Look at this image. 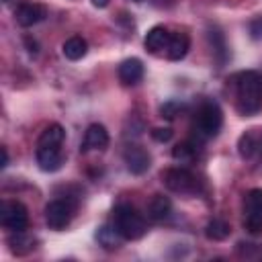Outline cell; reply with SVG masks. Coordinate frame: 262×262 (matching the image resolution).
Instances as JSON below:
<instances>
[{
	"label": "cell",
	"instance_id": "obj_7",
	"mask_svg": "<svg viewBox=\"0 0 262 262\" xmlns=\"http://www.w3.org/2000/svg\"><path fill=\"white\" fill-rule=\"evenodd\" d=\"M0 223L8 231H25L29 225V211L18 201H4L0 207Z\"/></svg>",
	"mask_w": 262,
	"mask_h": 262
},
{
	"label": "cell",
	"instance_id": "obj_11",
	"mask_svg": "<svg viewBox=\"0 0 262 262\" xmlns=\"http://www.w3.org/2000/svg\"><path fill=\"white\" fill-rule=\"evenodd\" d=\"M37 164L43 172H55L63 164V154L61 147H37Z\"/></svg>",
	"mask_w": 262,
	"mask_h": 262
},
{
	"label": "cell",
	"instance_id": "obj_23",
	"mask_svg": "<svg viewBox=\"0 0 262 262\" xmlns=\"http://www.w3.org/2000/svg\"><path fill=\"white\" fill-rule=\"evenodd\" d=\"M8 244L14 254H27L33 248V237H29L25 231H14V235L8 239Z\"/></svg>",
	"mask_w": 262,
	"mask_h": 262
},
{
	"label": "cell",
	"instance_id": "obj_15",
	"mask_svg": "<svg viewBox=\"0 0 262 262\" xmlns=\"http://www.w3.org/2000/svg\"><path fill=\"white\" fill-rule=\"evenodd\" d=\"M63 139H66L63 127L59 123H53V125L43 129V133L37 139V147H61Z\"/></svg>",
	"mask_w": 262,
	"mask_h": 262
},
{
	"label": "cell",
	"instance_id": "obj_21",
	"mask_svg": "<svg viewBox=\"0 0 262 262\" xmlns=\"http://www.w3.org/2000/svg\"><path fill=\"white\" fill-rule=\"evenodd\" d=\"M256 147H260V141H256V137H254L252 131H246V133L239 137V141H237V151H239V156H242L244 160H250V158L254 156Z\"/></svg>",
	"mask_w": 262,
	"mask_h": 262
},
{
	"label": "cell",
	"instance_id": "obj_32",
	"mask_svg": "<svg viewBox=\"0 0 262 262\" xmlns=\"http://www.w3.org/2000/svg\"><path fill=\"white\" fill-rule=\"evenodd\" d=\"M133 2H141V0H133Z\"/></svg>",
	"mask_w": 262,
	"mask_h": 262
},
{
	"label": "cell",
	"instance_id": "obj_9",
	"mask_svg": "<svg viewBox=\"0 0 262 262\" xmlns=\"http://www.w3.org/2000/svg\"><path fill=\"white\" fill-rule=\"evenodd\" d=\"M170 37H172V33H170L166 27L156 25V27H151V29L147 31V35H145V39H143V45H145V49H147L149 53L156 55V53L168 49Z\"/></svg>",
	"mask_w": 262,
	"mask_h": 262
},
{
	"label": "cell",
	"instance_id": "obj_28",
	"mask_svg": "<svg viewBox=\"0 0 262 262\" xmlns=\"http://www.w3.org/2000/svg\"><path fill=\"white\" fill-rule=\"evenodd\" d=\"M25 43H27V47H29V53H37V41H31V37H27L25 39Z\"/></svg>",
	"mask_w": 262,
	"mask_h": 262
},
{
	"label": "cell",
	"instance_id": "obj_1",
	"mask_svg": "<svg viewBox=\"0 0 262 262\" xmlns=\"http://www.w3.org/2000/svg\"><path fill=\"white\" fill-rule=\"evenodd\" d=\"M233 88H235V108L252 117L258 111H262V74L248 70L233 76Z\"/></svg>",
	"mask_w": 262,
	"mask_h": 262
},
{
	"label": "cell",
	"instance_id": "obj_3",
	"mask_svg": "<svg viewBox=\"0 0 262 262\" xmlns=\"http://www.w3.org/2000/svg\"><path fill=\"white\" fill-rule=\"evenodd\" d=\"M223 125V113L215 100H207L201 104L196 119H194V133L201 139H211L219 133Z\"/></svg>",
	"mask_w": 262,
	"mask_h": 262
},
{
	"label": "cell",
	"instance_id": "obj_20",
	"mask_svg": "<svg viewBox=\"0 0 262 262\" xmlns=\"http://www.w3.org/2000/svg\"><path fill=\"white\" fill-rule=\"evenodd\" d=\"M229 233H231V227H229V223L223 221V219H211V221L207 223V227H205V235H207L209 239H213V242H221V239H225Z\"/></svg>",
	"mask_w": 262,
	"mask_h": 262
},
{
	"label": "cell",
	"instance_id": "obj_17",
	"mask_svg": "<svg viewBox=\"0 0 262 262\" xmlns=\"http://www.w3.org/2000/svg\"><path fill=\"white\" fill-rule=\"evenodd\" d=\"M188 47H190V39H188L186 33H172L166 53H168V57L172 61H180L188 53Z\"/></svg>",
	"mask_w": 262,
	"mask_h": 262
},
{
	"label": "cell",
	"instance_id": "obj_6",
	"mask_svg": "<svg viewBox=\"0 0 262 262\" xmlns=\"http://www.w3.org/2000/svg\"><path fill=\"white\" fill-rule=\"evenodd\" d=\"M244 227L250 233H262V188L248 190L244 199Z\"/></svg>",
	"mask_w": 262,
	"mask_h": 262
},
{
	"label": "cell",
	"instance_id": "obj_31",
	"mask_svg": "<svg viewBox=\"0 0 262 262\" xmlns=\"http://www.w3.org/2000/svg\"><path fill=\"white\" fill-rule=\"evenodd\" d=\"M258 149H260V154H262V139H260V147H258Z\"/></svg>",
	"mask_w": 262,
	"mask_h": 262
},
{
	"label": "cell",
	"instance_id": "obj_24",
	"mask_svg": "<svg viewBox=\"0 0 262 262\" xmlns=\"http://www.w3.org/2000/svg\"><path fill=\"white\" fill-rule=\"evenodd\" d=\"M184 111V104L180 102V100H168V102H164L162 106H160V117H164V119H174L176 115H180Z\"/></svg>",
	"mask_w": 262,
	"mask_h": 262
},
{
	"label": "cell",
	"instance_id": "obj_26",
	"mask_svg": "<svg viewBox=\"0 0 262 262\" xmlns=\"http://www.w3.org/2000/svg\"><path fill=\"white\" fill-rule=\"evenodd\" d=\"M151 137L160 143H166L172 139V129L170 127H156V129H151Z\"/></svg>",
	"mask_w": 262,
	"mask_h": 262
},
{
	"label": "cell",
	"instance_id": "obj_19",
	"mask_svg": "<svg viewBox=\"0 0 262 262\" xmlns=\"http://www.w3.org/2000/svg\"><path fill=\"white\" fill-rule=\"evenodd\" d=\"M86 51H88V43H86V39H82L80 35L70 37V39L61 45V53H63L68 59H72V61L82 59V57L86 55Z\"/></svg>",
	"mask_w": 262,
	"mask_h": 262
},
{
	"label": "cell",
	"instance_id": "obj_8",
	"mask_svg": "<svg viewBox=\"0 0 262 262\" xmlns=\"http://www.w3.org/2000/svg\"><path fill=\"white\" fill-rule=\"evenodd\" d=\"M123 160H125L127 170L131 174H137V176L147 172L151 166V158L141 145H127V149L123 151Z\"/></svg>",
	"mask_w": 262,
	"mask_h": 262
},
{
	"label": "cell",
	"instance_id": "obj_2",
	"mask_svg": "<svg viewBox=\"0 0 262 262\" xmlns=\"http://www.w3.org/2000/svg\"><path fill=\"white\" fill-rule=\"evenodd\" d=\"M113 225L117 227V231L125 239H139L147 231L143 215L137 213V209L127 205V203H121V205L115 207V211H113Z\"/></svg>",
	"mask_w": 262,
	"mask_h": 262
},
{
	"label": "cell",
	"instance_id": "obj_12",
	"mask_svg": "<svg viewBox=\"0 0 262 262\" xmlns=\"http://www.w3.org/2000/svg\"><path fill=\"white\" fill-rule=\"evenodd\" d=\"M207 39H209L213 57H215L217 66L221 68V66L229 59V49H227V43H225V35H223L217 27H209V29H207Z\"/></svg>",
	"mask_w": 262,
	"mask_h": 262
},
{
	"label": "cell",
	"instance_id": "obj_29",
	"mask_svg": "<svg viewBox=\"0 0 262 262\" xmlns=\"http://www.w3.org/2000/svg\"><path fill=\"white\" fill-rule=\"evenodd\" d=\"M92 4L96 8H104V6H108V0H92Z\"/></svg>",
	"mask_w": 262,
	"mask_h": 262
},
{
	"label": "cell",
	"instance_id": "obj_25",
	"mask_svg": "<svg viewBox=\"0 0 262 262\" xmlns=\"http://www.w3.org/2000/svg\"><path fill=\"white\" fill-rule=\"evenodd\" d=\"M248 33L254 41H262V16H256L248 25Z\"/></svg>",
	"mask_w": 262,
	"mask_h": 262
},
{
	"label": "cell",
	"instance_id": "obj_16",
	"mask_svg": "<svg viewBox=\"0 0 262 262\" xmlns=\"http://www.w3.org/2000/svg\"><path fill=\"white\" fill-rule=\"evenodd\" d=\"M123 235L117 231V227L115 225H100L98 229H96V242H98V246H102L104 250H117L121 244H123Z\"/></svg>",
	"mask_w": 262,
	"mask_h": 262
},
{
	"label": "cell",
	"instance_id": "obj_10",
	"mask_svg": "<svg viewBox=\"0 0 262 262\" xmlns=\"http://www.w3.org/2000/svg\"><path fill=\"white\" fill-rule=\"evenodd\" d=\"M45 8L41 4H35V2H27V4H20L14 12V18L20 27H33L37 23H41L45 18Z\"/></svg>",
	"mask_w": 262,
	"mask_h": 262
},
{
	"label": "cell",
	"instance_id": "obj_30",
	"mask_svg": "<svg viewBox=\"0 0 262 262\" xmlns=\"http://www.w3.org/2000/svg\"><path fill=\"white\" fill-rule=\"evenodd\" d=\"M8 164V151H6V147H2V168Z\"/></svg>",
	"mask_w": 262,
	"mask_h": 262
},
{
	"label": "cell",
	"instance_id": "obj_4",
	"mask_svg": "<svg viewBox=\"0 0 262 262\" xmlns=\"http://www.w3.org/2000/svg\"><path fill=\"white\" fill-rule=\"evenodd\" d=\"M76 205L70 199H53L45 207V223L53 231H61L70 225Z\"/></svg>",
	"mask_w": 262,
	"mask_h": 262
},
{
	"label": "cell",
	"instance_id": "obj_13",
	"mask_svg": "<svg viewBox=\"0 0 262 262\" xmlns=\"http://www.w3.org/2000/svg\"><path fill=\"white\" fill-rule=\"evenodd\" d=\"M117 74H119V80L125 86H133L143 78V63L137 57H129V59L121 61Z\"/></svg>",
	"mask_w": 262,
	"mask_h": 262
},
{
	"label": "cell",
	"instance_id": "obj_22",
	"mask_svg": "<svg viewBox=\"0 0 262 262\" xmlns=\"http://www.w3.org/2000/svg\"><path fill=\"white\" fill-rule=\"evenodd\" d=\"M172 158L178 162H192L196 158V143L192 141H182L172 147Z\"/></svg>",
	"mask_w": 262,
	"mask_h": 262
},
{
	"label": "cell",
	"instance_id": "obj_14",
	"mask_svg": "<svg viewBox=\"0 0 262 262\" xmlns=\"http://www.w3.org/2000/svg\"><path fill=\"white\" fill-rule=\"evenodd\" d=\"M108 145V133L102 125L92 123L88 125L86 133H84V141H82V149H104Z\"/></svg>",
	"mask_w": 262,
	"mask_h": 262
},
{
	"label": "cell",
	"instance_id": "obj_27",
	"mask_svg": "<svg viewBox=\"0 0 262 262\" xmlns=\"http://www.w3.org/2000/svg\"><path fill=\"white\" fill-rule=\"evenodd\" d=\"M151 2H154L158 8H170V6H172L176 0H151Z\"/></svg>",
	"mask_w": 262,
	"mask_h": 262
},
{
	"label": "cell",
	"instance_id": "obj_5",
	"mask_svg": "<svg viewBox=\"0 0 262 262\" xmlns=\"http://www.w3.org/2000/svg\"><path fill=\"white\" fill-rule=\"evenodd\" d=\"M162 180L168 190L180 192V194H194L199 192V180L196 176L186 168H170L162 174Z\"/></svg>",
	"mask_w": 262,
	"mask_h": 262
},
{
	"label": "cell",
	"instance_id": "obj_18",
	"mask_svg": "<svg viewBox=\"0 0 262 262\" xmlns=\"http://www.w3.org/2000/svg\"><path fill=\"white\" fill-rule=\"evenodd\" d=\"M170 211H172V203H170V199L164 196V194H154V199H151L149 205H147V217L154 219V221L166 219V217L170 215Z\"/></svg>",
	"mask_w": 262,
	"mask_h": 262
}]
</instances>
